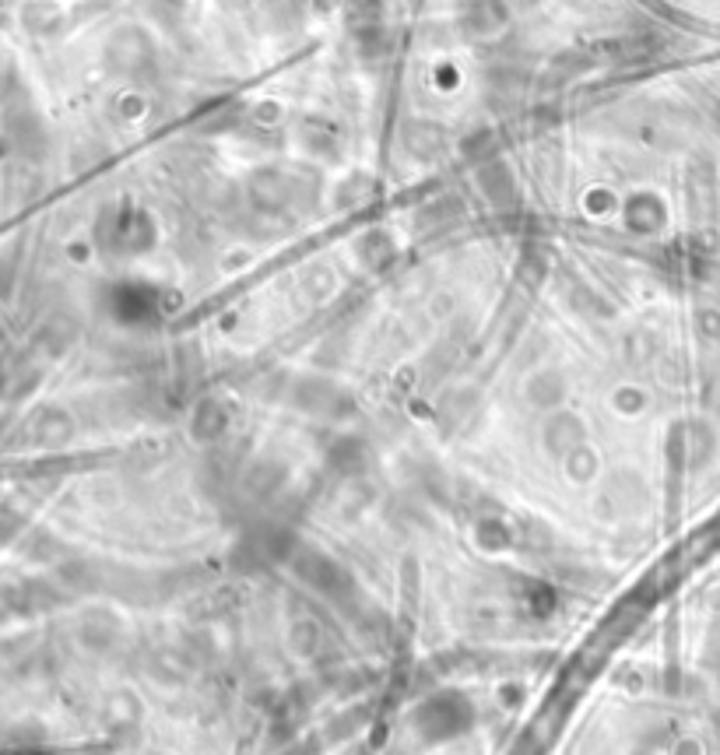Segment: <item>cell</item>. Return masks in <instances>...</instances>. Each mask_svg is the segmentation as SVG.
Returning <instances> with one entry per match:
<instances>
[{
	"mask_svg": "<svg viewBox=\"0 0 720 755\" xmlns=\"http://www.w3.org/2000/svg\"><path fill=\"white\" fill-rule=\"evenodd\" d=\"M506 18H510L506 0H471L461 15V25L468 36L485 39V36H496V32L506 25Z\"/></svg>",
	"mask_w": 720,
	"mask_h": 755,
	"instance_id": "obj_1",
	"label": "cell"
}]
</instances>
